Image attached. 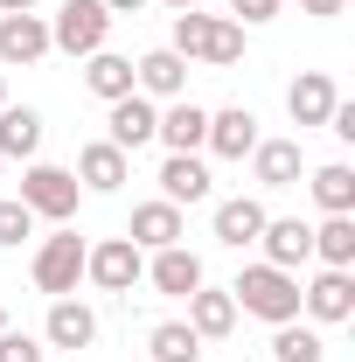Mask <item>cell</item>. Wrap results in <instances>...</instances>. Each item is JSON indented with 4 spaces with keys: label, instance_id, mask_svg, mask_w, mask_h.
I'll use <instances>...</instances> for the list:
<instances>
[{
    "label": "cell",
    "instance_id": "cell-1",
    "mask_svg": "<svg viewBox=\"0 0 355 362\" xmlns=\"http://www.w3.org/2000/svg\"><path fill=\"white\" fill-rule=\"evenodd\" d=\"M168 49H175V56H188V63L230 70V63H244V28H237V21H223V14L188 7V14H175V35H168Z\"/></svg>",
    "mask_w": 355,
    "mask_h": 362
},
{
    "label": "cell",
    "instance_id": "cell-2",
    "mask_svg": "<svg viewBox=\"0 0 355 362\" xmlns=\"http://www.w3.org/2000/svg\"><path fill=\"white\" fill-rule=\"evenodd\" d=\"M230 300H237V314L265 320H300V272H279V265H244L237 272V286H230Z\"/></svg>",
    "mask_w": 355,
    "mask_h": 362
},
{
    "label": "cell",
    "instance_id": "cell-3",
    "mask_svg": "<svg viewBox=\"0 0 355 362\" xmlns=\"http://www.w3.org/2000/svg\"><path fill=\"white\" fill-rule=\"evenodd\" d=\"M35 223H70L77 216V202H84V188H77V175L70 168H49V160H28L21 168V195H14Z\"/></svg>",
    "mask_w": 355,
    "mask_h": 362
},
{
    "label": "cell",
    "instance_id": "cell-4",
    "mask_svg": "<svg viewBox=\"0 0 355 362\" xmlns=\"http://www.w3.org/2000/svg\"><path fill=\"white\" fill-rule=\"evenodd\" d=\"M84 237H77V230L70 223H56V237H42V244H35V293H49V300H63V293H77V279H84Z\"/></svg>",
    "mask_w": 355,
    "mask_h": 362
},
{
    "label": "cell",
    "instance_id": "cell-5",
    "mask_svg": "<svg viewBox=\"0 0 355 362\" xmlns=\"http://www.w3.org/2000/svg\"><path fill=\"white\" fill-rule=\"evenodd\" d=\"M105 35H112L105 0H63L56 21H49V49H63V56H98Z\"/></svg>",
    "mask_w": 355,
    "mask_h": 362
},
{
    "label": "cell",
    "instance_id": "cell-6",
    "mask_svg": "<svg viewBox=\"0 0 355 362\" xmlns=\"http://www.w3.org/2000/svg\"><path fill=\"white\" fill-rule=\"evenodd\" d=\"M84 279L98 293H133L139 279H146V251H139L133 237H105V244L84 251Z\"/></svg>",
    "mask_w": 355,
    "mask_h": 362
},
{
    "label": "cell",
    "instance_id": "cell-7",
    "mask_svg": "<svg viewBox=\"0 0 355 362\" xmlns=\"http://www.w3.org/2000/svg\"><path fill=\"white\" fill-rule=\"evenodd\" d=\"M202 146H209L216 160H251V146H258V112H251V105H223V112H209Z\"/></svg>",
    "mask_w": 355,
    "mask_h": 362
},
{
    "label": "cell",
    "instance_id": "cell-8",
    "mask_svg": "<svg viewBox=\"0 0 355 362\" xmlns=\"http://www.w3.org/2000/svg\"><path fill=\"white\" fill-rule=\"evenodd\" d=\"M98 341V314H91L77 293H63V300H49V320H42V349H91Z\"/></svg>",
    "mask_w": 355,
    "mask_h": 362
},
{
    "label": "cell",
    "instance_id": "cell-9",
    "mask_svg": "<svg viewBox=\"0 0 355 362\" xmlns=\"http://www.w3.org/2000/svg\"><path fill=\"white\" fill-rule=\"evenodd\" d=\"M133 90H139V98H153V105L188 98V56H175V49H146V56L133 63Z\"/></svg>",
    "mask_w": 355,
    "mask_h": 362
},
{
    "label": "cell",
    "instance_id": "cell-10",
    "mask_svg": "<svg viewBox=\"0 0 355 362\" xmlns=\"http://www.w3.org/2000/svg\"><path fill=\"white\" fill-rule=\"evenodd\" d=\"M133 181V153H119L112 139H91V146H77V188H91V195H112V188H126Z\"/></svg>",
    "mask_w": 355,
    "mask_h": 362
},
{
    "label": "cell",
    "instance_id": "cell-11",
    "mask_svg": "<svg viewBox=\"0 0 355 362\" xmlns=\"http://www.w3.org/2000/svg\"><path fill=\"white\" fill-rule=\"evenodd\" d=\"M202 133H209V112H202L195 98H168L161 119H153V139H161L168 153H202Z\"/></svg>",
    "mask_w": 355,
    "mask_h": 362
},
{
    "label": "cell",
    "instance_id": "cell-12",
    "mask_svg": "<svg viewBox=\"0 0 355 362\" xmlns=\"http://www.w3.org/2000/svg\"><path fill=\"white\" fill-rule=\"evenodd\" d=\"M146 279H153V293H168V300H188L209 272H202V258L188 251V244H168V251H146Z\"/></svg>",
    "mask_w": 355,
    "mask_h": 362
},
{
    "label": "cell",
    "instance_id": "cell-13",
    "mask_svg": "<svg viewBox=\"0 0 355 362\" xmlns=\"http://www.w3.org/2000/svg\"><path fill=\"white\" fill-rule=\"evenodd\" d=\"M258 244H265V265H279V272H300V265L313 258V223H300V216H265Z\"/></svg>",
    "mask_w": 355,
    "mask_h": 362
},
{
    "label": "cell",
    "instance_id": "cell-14",
    "mask_svg": "<svg viewBox=\"0 0 355 362\" xmlns=\"http://www.w3.org/2000/svg\"><path fill=\"white\" fill-rule=\"evenodd\" d=\"M342 105V90H334V77L327 70H300L293 77V90H286V112H293V126L307 133V126H327V112Z\"/></svg>",
    "mask_w": 355,
    "mask_h": 362
},
{
    "label": "cell",
    "instance_id": "cell-15",
    "mask_svg": "<svg viewBox=\"0 0 355 362\" xmlns=\"http://www.w3.org/2000/svg\"><path fill=\"white\" fill-rule=\"evenodd\" d=\"M300 307L320 327H342V320H355V279L349 272H320L313 286H300Z\"/></svg>",
    "mask_w": 355,
    "mask_h": 362
},
{
    "label": "cell",
    "instance_id": "cell-16",
    "mask_svg": "<svg viewBox=\"0 0 355 362\" xmlns=\"http://www.w3.org/2000/svg\"><path fill=\"white\" fill-rule=\"evenodd\" d=\"M300 175H307L300 139H258V146H251V181H258V188H293Z\"/></svg>",
    "mask_w": 355,
    "mask_h": 362
},
{
    "label": "cell",
    "instance_id": "cell-17",
    "mask_svg": "<svg viewBox=\"0 0 355 362\" xmlns=\"http://www.w3.org/2000/svg\"><path fill=\"white\" fill-rule=\"evenodd\" d=\"M49 56V21L42 14H0V63H42Z\"/></svg>",
    "mask_w": 355,
    "mask_h": 362
},
{
    "label": "cell",
    "instance_id": "cell-18",
    "mask_svg": "<svg viewBox=\"0 0 355 362\" xmlns=\"http://www.w3.org/2000/svg\"><path fill=\"white\" fill-rule=\"evenodd\" d=\"M161 202H175V209L209 202V168H202V153H168V160H161Z\"/></svg>",
    "mask_w": 355,
    "mask_h": 362
},
{
    "label": "cell",
    "instance_id": "cell-19",
    "mask_svg": "<svg viewBox=\"0 0 355 362\" xmlns=\"http://www.w3.org/2000/svg\"><path fill=\"white\" fill-rule=\"evenodd\" d=\"M188 327H195L202 341H223V334L237 327V300H230V286H209V279H202V286L188 293Z\"/></svg>",
    "mask_w": 355,
    "mask_h": 362
},
{
    "label": "cell",
    "instance_id": "cell-20",
    "mask_svg": "<svg viewBox=\"0 0 355 362\" xmlns=\"http://www.w3.org/2000/svg\"><path fill=\"white\" fill-rule=\"evenodd\" d=\"M153 119H161V105H153V98H119V105H112V119H105V126H112V146H119V153H139V146H146V139H153Z\"/></svg>",
    "mask_w": 355,
    "mask_h": 362
},
{
    "label": "cell",
    "instance_id": "cell-21",
    "mask_svg": "<svg viewBox=\"0 0 355 362\" xmlns=\"http://www.w3.org/2000/svg\"><path fill=\"white\" fill-rule=\"evenodd\" d=\"M181 209L175 202H139L133 209V223H126V237H133L139 251H168V244H181Z\"/></svg>",
    "mask_w": 355,
    "mask_h": 362
},
{
    "label": "cell",
    "instance_id": "cell-22",
    "mask_svg": "<svg viewBox=\"0 0 355 362\" xmlns=\"http://www.w3.org/2000/svg\"><path fill=\"white\" fill-rule=\"evenodd\" d=\"M258 230H265V202H258V195H230V202H216V244L244 251V244H258Z\"/></svg>",
    "mask_w": 355,
    "mask_h": 362
},
{
    "label": "cell",
    "instance_id": "cell-23",
    "mask_svg": "<svg viewBox=\"0 0 355 362\" xmlns=\"http://www.w3.org/2000/svg\"><path fill=\"white\" fill-rule=\"evenodd\" d=\"M42 153V112L0 105V160H35Z\"/></svg>",
    "mask_w": 355,
    "mask_h": 362
},
{
    "label": "cell",
    "instance_id": "cell-24",
    "mask_svg": "<svg viewBox=\"0 0 355 362\" xmlns=\"http://www.w3.org/2000/svg\"><path fill=\"white\" fill-rule=\"evenodd\" d=\"M84 84H91V98H105V105L133 98V56H119V49H98V56H84Z\"/></svg>",
    "mask_w": 355,
    "mask_h": 362
},
{
    "label": "cell",
    "instance_id": "cell-25",
    "mask_svg": "<svg viewBox=\"0 0 355 362\" xmlns=\"http://www.w3.org/2000/svg\"><path fill=\"white\" fill-rule=\"evenodd\" d=\"M307 188H313V202H320L327 216H355V168H349V160H327V168H313Z\"/></svg>",
    "mask_w": 355,
    "mask_h": 362
},
{
    "label": "cell",
    "instance_id": "cell-26",
    "mask_svg": "<svg viewBox=\"0 0 355 362\" xmlns=\"http://www.w3.org/2000/svg\"><path fill=\"white\" fill-rule=\"evenodd\" d=\"M313 258L327 272H349L355 265V216H327V223H313Z\"/></svg>",
    "mask_w": 355,
    "mask_h": 362
},
{
    "label": "cell",
    "instance_id": "cell-27",
    "mask_svg": "<svg viewBox=\"0 0 355 362\" xmlns=\"http://www.w3.org/2000/svg\"><path fill=\"white\" fill-rule=\"evenodd\" d=\"M272 362H327V341H320V327L279 320V327H272Z\"/></svg>",
    "mask_w": 355,
    "mask_h": 362
},
{
    "label": "cell",
    "instance_id": "cell-28",
    "mask_svg": "<svg viewBox=\"0 0 355 362\" xmlns=\"http://www.w3.org/2000/svg\"><path fill=\"white\" fill-rule=\"evenodd\" d=\"M146 349H153V362H202V334L188 320H161L146 334Z\"/></svg>",
    "mask_w": 355,
    "mask_h": 362
},
{
    "label": "cell",
    "instance_id": "cell-29",
    "mask_svg": "<svg viewBox=\"0 0 355 362\" xmlns=\"http://www.w3.org/2000/svg\"><path fill=\"white\" fill-rule=\"evenodd\" d=\"M28 237H35V216L7 195V202H0V251H14V244H28Z\"/></svg>",
    "mask_w": 355,
    "mask_h": 362
},
{
    "label": "cell",
    "instance_id": "cell-30",
    "mask_svg": "<svg viewBox=\"0 0 355 362\" xmlns=\"http://www.w3.org/2000/svg\"><path fill=\"white\" fill-rule=\"evenodd\" d=\"M0 362H49V349L21 327H0Z\"/></svg>",
    "mask_w": 355,
    "mask_h": 362
},
{
    "label": "cell",
    "instance_id": "cell-31",
    "mask_svg": "<svg viewBox=\"0 0 355 362\" xmlns=\"http://www.w3.org/2000/svg\"><path fill=\"white\" fill-rule=\"evenodd\" d=\"M286 0H230V14H237V28H258V21H272Z\"/></svg>",
    "mask_w": 355,
    "mask_h": 362
},
{
    "label": "cell",
    "instance_id": "cell-32",
    "mask_svg": "<svg viewBox=\"0 0 355 362\" xmlns=\"http://www.w3.org/2000/svg\"><path fill=\"white\" fill-rule=\"evenodd\" d=\"M300 14H313V21H334V14H349V0H300Z\"/></svg>",
    "mask_w": 355,
    "mask_h": 362
},
{
    "label": "cell",
    "instance_id": "cell-33",
    "mask_svg": "<svg viewBox=\"0 0 355 362\" xmlns=\"http://www.w3.org/2000/svg\"><path fill=\"white\" fill-rule=\"evenodd\" d=\"M139 7H146V0H105V14H112V21H119V14H139Z\"/></svg>",
    "mask_w": 355,
    "mask_h": 362
},
{
    "label": "cell",
    "instance_id": "cell-34",
    "mask_svg": "<svg viewBox=\"0 0 355 362\" xmlns=\"http://www.w3.org/2000/svg\"><path fill=\"white\" fill-rule=\"evenodd\" d=\"M0 14H35V0H0Z\"/></svg>",
    "mask_w": 355,
    "mask_h": 362
},
{
    "label": "cell",
    "instance_id": "cell-35",
    "mask_svg": "<svg viewBox=\"0 0 355 362\" xmlns=\"http://www.w3.org/2000/svg\"><path fill=\"white\" fill-rule=\"evenodd\" d=\"M161 7H175V14H188V7H195V0H161Z\"/></svg>",
    "mask_w": 355,
    "mask_h": 362
},
{
    "label": "cell",
    "instance_id": "cell-36",
    "mask_svg": "<svg viewBox=\"0 0 355 362\" xmlns=\"http://www.w3.org/2000/svg\"><path fill=\"white\" fill-rule=\"evenodd\" d=\"M0 105H7V77H0Z\"/></svg>",
    "mask_w": 355,
    "mask_h": 362
},
{
    "label": "cell",
    "instance_id": "cell-37",
    "mask_svg": "<svg viewBox=\"0 0 355 362\" xmlns=\"http://www.w3.org/2000/svg\"><path fill=\"white\" fill-rule=\"evenodd\" d=\"M0 327H7V307H0Z\"/></svg>",
    "mask_w": 355,
    "mask_h": 362
},
{
    "label": "cell",
    "instance_id": "cell-38",
    "mask_svg": "<svg viewBox=\"0 0 355 362\" xmlns=\"http://www.w3.org/2000/svg\"><path fill=\"white\" fill-rule=\"evenodd\" d=\"M0 168H7V160H0Z\"/></svg>",
    "mask_w": 355,
    "mask_h": 362
}]
</instances>
